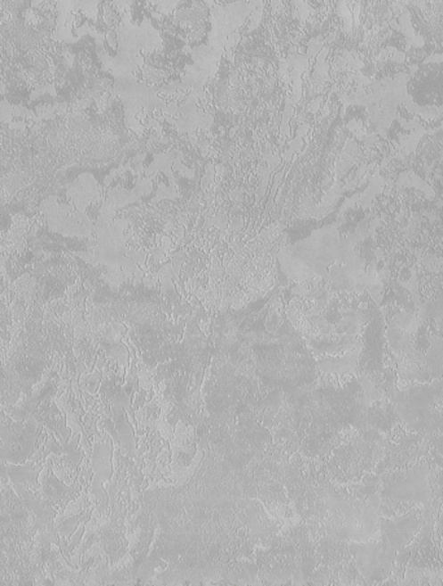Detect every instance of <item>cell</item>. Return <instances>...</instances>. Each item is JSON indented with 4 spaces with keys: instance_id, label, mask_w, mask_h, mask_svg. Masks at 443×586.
Returning a JSON list of instances; mask_svg holds the SVG:
<instances>
[{
    "instance_id": "7a4b0ae2",
    "label": "cell",
    "mask_w": 443,
    "mask_h": 586,
    "mask_svg": "<svg viewBox=\"0 0 443 586\" xmlns=\"http://www.w3.org/2000/svg\"><path fill=\"white\" fill-rule=\"evenodd\" d=\"M382 497L422 502L424 503L425 508H430L431 493L430 487H428L427 470L417 468L414 473L408 474L407 476L385 489L382 491Z\"/></svg>"
},
{
    "instance_id": "6da1fadb",
    "label": "cell",
    "mask_w": 443,
    "mask_h": 586,
    "mask_svg": "<svg viewBox=\"0 0 443 586\" xmlns=\"http://www.w3.org/2000/svg\"><path fill=\"white\" fill-rule=\"evenodd\" d=\"M350 550L368 584L382 582L390 574L397 551L384 536L380 542H354Z\"/></svg>"
},
{
    "instance_id": "3957f363",
    "label": "cell",
    "mask_w": 443,
    "mask_h": 586,
    "mask_svg": "<svg viewBox=\"0 0 443 586\" xmlns=\"http://www.w3.org/2000/svg\"><path fill=\"white\" fill-rule=\"evenodd\" d=\"M422 524V520L420 519L419 513L411 511L410 514L396 520V522L382 520V536L388 540L389 544L393 546L394 550L398 553L410 544L411 540L414 539Z\"/></svg>"
}]
</instances>
